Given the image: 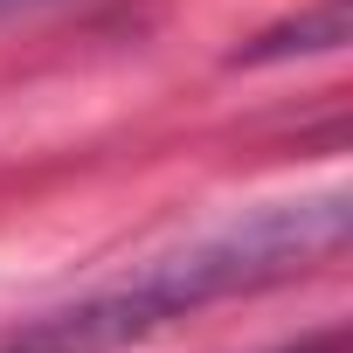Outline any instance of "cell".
<instances>
[{
	"label": "cell",
	"instance_id": "obj_4",
	"mask_svg": "<svg viewBox=\"0 0 353 353\" xmlns=\"http://www.w3.org/2000/svg\"><path fill=\"white\" fill-rule=\"evenodd\" d=\"M291 353H346V332H339V325H332V332H325V339H312V346H291Z\"/></svg>",
	"mask_w": 353,
	"mask_h": 353
},
{
	"label": "cell",
	"instance_id": "obj_3",
	"mask_svg": "<svg viewBox=\"0 0 353 353\" xmlns=\"http://www.w3.org/2000/svg\"><path fill=\"white\" fill-rule=\"evenodd\" d=\"M49 8H63V0H0V28H14V21H35V14H49Z\"/></svg>",
	"mask_w": 353,
	"mask_h": 353
},
{
	"label": "cell",
	"instance_id": "obj_1",
	"mask_svg": "<svg viewBox=\"0 0 353 353\" xmlns=\"http://www.w3.org/2000/svg\"><path fill=\"white\" fill-rule=\"evenodd\" d=\"M346 222H353V208H346L339 188L298 194V201H263V208L236 215L229 229L194 236L188 250L152 256L145 270L35 319L0 353H125V346L166 332L188 312H208L222 298H250V291H270V284L319 270L325 256H339Z\"/></svg>",
	"mask_w": 353,
	"mask_h": 353
},
{
	"label": "cell",
	"instance_id": "obj_2",
	"mask_svg": "<svg viewBox=\"0 0 353 353\" xmlns=\"http://www.w3.org/2000/svg\"><path fill=\"white\" fill-rule=\"evenodd\" d=\"M346 28H353V0H319V8L250 35L229 56V70H263V63H291V56H332V49H346Z\"/></svg>",
	"mask_w": 353,
	"mask_h": 353
}]
</instances>
